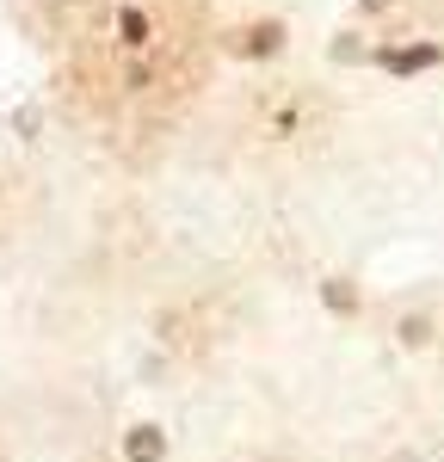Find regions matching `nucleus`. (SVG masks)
<instances>
[{"mask_svg":"<svg viewBox=\"0 0 444 462\" xmlns=\"http://www.w3.org/2000/svg\"><path fill=\"white\" fill-rule=\"evenodd\" d=\"M439 62V43H407V50H383V69L389 74H420Z\"/></svg>","mask_w":444,"mask_h":462,"instance_id":"nucleus-1","label":"nucleus"},{"mask_svg":"<svg viewBox=\"0 0 444 462\" xmlns=\"http://www.w3.org/2000/svg\"><path fill=\"white\" fill-rule=\"evenodd\" d=\"M161 450H167V438H161L154 426H136L130 438H124V457L130 462H161Z\"/></svg>","mask_w":444,"mask_h":462,"instance_id":"nucleus-2","label":"nucleus"},{"mask_svg":"<svg viewBox=\"0 0 444 462\" xmlns=\"http://www.w3.org/2000/svg\"><path fill=\"white\" fill-rule=\"evenodd\" d=\"M278 43H284V25H272V19H265V25H254V32L241 37V50H247V56H272Z\"/></svg>","mask_w":444,"mask_h":462,"instance_id":"nucleus-3","label":"nucleus"},{"mask_svg":"<svg viewBox=\"0 0 444 462\" xmlns=\"http://www.w3.org/2000/svg\"><path fill=\"white\" fill-rule=\"evenodd\" d=\"M321 302H328V309H339V315H352V309H358V290L346 284V278H333V284L321 290Z\"/></svg>","mask_w":444,"mask_h":462,"instance_id":"nucleus-4","label":"nucleus"},{"mask_svg":"<svg viewBox=\"0 0 444 462\" xmlns=\"http://www.w3.org/2000/svg\"><path fill=\"white\" fill-rule=\"evenodd\" d=\"M117 25H124V43H148V19L136 13V6H130V13H124Z\"/></svg>","mask_w":444,"mask_h":462,"instance_id":"nucleus-5","label":"nucleus"},{"mask_svg":"<svg viewBox=\"0 0 444 462\" xmlns=\"http://www.w3.org/2000/svg\"><path fill=\"white\" fill-rule=\"evenodd\" d=\"M426 333H432V327H426L420 315H413V320H402V339H407V346H426Z\"/></svg>","mask_w":444,"mask_h":462,"instance_id":"nucleus-6","label":"nucleus"},{"mask_svg":"<svg viewBox=\"0 0 444 462\" xmlns=\"http://www.w3.org/2000/svg\"><path fill=\"white\" fill-rule=\"evenodd\" d=\"M383 6H389V0H365V13H383Z\"/></svg>","mask_w":444,"mask_h":462,"instance_id":"nucleus-7","label":"nucleus"}]
</instances>
